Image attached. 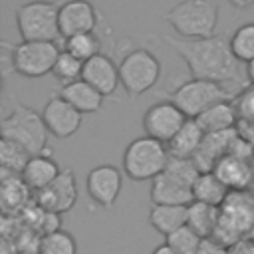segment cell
Instances as JSON below:
<instances>
[{
    "label": "cell",
    "instance_id": "f35d334b",
    "mask_svg": "<svg viewBox=\"0 0 254 254\" xmlns=\"http://www.w3.org/2000/svg\"><path fill=\"white\" fill-rule=\"evenodd\" d=\"M151 254H177V252H175V250H173V248H171V246L165 242V244H159V246H157V248H155Z\"/></svg>",
    "mask_w": 254,
    "mask_h": 254
},
{
    "label": "cell",
    "instance_id": "f1b7e54d",
    "mask_svg": "<svg viewBox=\"0 0 254 254\" xmlns=\"http://www.w3.org/2000/svg\"><path fill=\"white\" fill-rule=\"evenodd\" d=\"M230 50L238 62H254V22L242 24L230 36Z\"/></svg>",
    "mask_w": 254,
    "mask_h": 254
},
{
    "label": "cell",
    "instance_id": "d6986e66",
    "mask_svg": "<svg viewBox=\"0 0 254 254\" xmlns=\"http://www.w3.org/2000/svg\"><path fill=\"white\" fill-rule=\"evenodd\" d=\"M212 173L226 185L228 190H246L248 185L252 183V167L244 157H238L232 153L222 157L214 165Z\"/></svg>",
    "mask_w": 254,
    "mask_h": 254
},
{
    "label": "cell",
    "instance_id": "e575fe53",
    "mask_svg": "<svg viewBox=\"0 0 254 254\" xmlns=\"http://www.w3.org/2000/svg\"><path fill=\"white\" fill-rule=\"evenodd\" d=\"M196 254H228V246L210 236V238H202Z\"/></svg>",
    "mask_w": 254,
    "mask_h": 254
},
{
    "label": "cell",
    "instance_id": "d6a6232c",
    "mask_svg": "<svg viewBox=\"0 0 254 254\" xmlns=\"http://www.w3.org/2000/svg\"><path fill=\"white\" fill-rule=\"evenodd\" d=\"M165 171L189 187H192L202 173L198 169V165L194 163V159H185V157H171Z\"/></svg>",
    "mask_w": 254,
    "mask_h": 254
},
{
    "label": "cell",
    "instance_id": "277c9868",
    "mask_svg": "<svg viewBox=\"0 0 254 254\" xmlns=\"http://www.w3.org/2000/svg\"><path fill=\"white\" fill-rule=\"evenodd\" d=\"M169 149L153 137H137L123 151V173L131 181H153L169 165Z\"/></svg>",
    "mask_w": 254,
    "mask_h": 254
},
{
    "label": "cell",
    "instance_id": "ac0fdd59",
    "mask_svg": "<svg viewBox=\"0 0 254 254\" xmlns=\"http://www.w3.org/2000/svg\"><path fill=\"white\" fill-rule=\"evenodd\" d=\"M30 200H34V194H32L30 187L24 183V179L20 175L2 173V181H0V202H2V210L6 214L24 212L30 206Z\"/></svg>",
    "mask_w": 254,
    "mask_h": 254
},
{
    "label": "cell",
    "instance_id": "4316f807",
    "mask_svg": "<svg viewBox=\"0 0 254 254\" xmlns=\"http://www.w3.org/2000/svg\"><path fill=\"white\" fill-rule=\"evenodd\" d=\"M30 159H32V155L22 145H18L10 139H0V167H2V173L22 175V171L28 165Z\"/></svg>",
    "mask_w": 254,
    "mask_h": 254
},
{
    "label": "cell",
    "instance_id": "4fadbf2b",
    "mask_svg": "<svg viewBox=\"0 0 254 254\" xmlns=\"http://www.w3.org/2000/svg\"><path fill=\"white\" fill-rule=\"evenodd\" d=\"M40 113L44 117V123L48 127L50 135H54L58 139H67V137L75 135L79 131L81 119H83V115L58 93L46 101V105Z\"/></svg>",
    "mask_w": 254,
    "mask_h": 254
},
{
    "label": "cell",
    "instance_id": "8fae6325",
    "mask_svg": "<svg viewBox=\"0 0 254 254\" xmlns=\"http://www.w3.org/2000/svg\"><path fill=\"white\" fill-rule=\"evenodd\" d=\"M77 194L79 192H77L75 175L69 167H65V169H62V173L58 175V179L54 183H50L46 189L34 192V202L48 212L64 214L75 206Z\"/></svg>",
    "mask_w": 254,
    "mask_h": 254
},
{
    "label": "cell",
    "instance_id": "f546056e",
    "mask_svg": "<svg viewBox=\"0 0 254 254\" xmlns=\"http://www.w3.org/2000/svg\"><path fill=\"white\" fill-rule=\"evenodd\" d=\"M38 254H77V242L71 232L60 228L40 238Z\"/></svg>",
    "mask_w": 254,
    "mask_h": 254
},
{
    "label": "cell",
    "instance_id": "7c38bea8",
    "mask_svg": "<svg viewBox=\"0 0 254 254\" xmlns=\"http://www.w3.org/2000/svg\"><path fill=\"white\" fill-rule=\"evenodd\" d=\"M121 187H123V173L113 165H97L85 177V190L89 198L103 208H111L115 204Z\"/></svg>",
    "mask_w": 254,
    "mask_h": 254
},
{
    "label": "cell",
    "instance_id": "4dcf8cb0",
    "mask_svg": "<svg viewBox=\"0 0 254 254\" xmlns=\"http://www.w3.org/2000/svg\"><path fill=\"white\" fill-rule=\"evenodd\" d=\"M83 64H85V62H81V60H77L75 56H71L69 52L62 50L60 56H58V62H56L52 73H54V77H56L62 85H65V83H71V81H75V79H81Z\"/></svg>",
    "mask_w": 254,
    "mask_h": 254
},
{
    "label": "cell",
    "instance_id": "ab89813d",
    "mask_svg": "<svg viewBox=\"0 0 254 254\" xmlns=\"http://www.w3.org/2000/svg\"><path fill=\"white\" fill-rule=\"evenodd\" d=\"M248 75H250V79L254 81V62H252V64H248Z\"/></svg>",
    "mask_w": 254,
    "mask_h": 254
},
{
    "label": "cell",
    "instance_id": "44dd1931",
    "mask_svg": "<svg viewBox=\"0 0 254 254\" xmlns=\"http://www.w3.org/2000/svg\"><path fill=\"white\" fill-rule=\"evenodd\" d=\"M60 173H62V167L46 153V155H34L24 167L20 177L24 179V183L30 187L32 192H38L46 189L50 183H54Z\"/></svg>",
    "mask_w": 254,
    "mask_h": 254
},
{
    "label": "cell",
    "instance_id": "2e32d148",
    "mask_svg": "<svg viewBox=\"0 0 254 254\" xmlns=\"http://www.w3.org/2000/svg\"><path fill=\"white\" fill-rule=\"evenodd\" d=\"M238 141V135H236V129H230V131H222V133H210V135H204V141L200 145V149L196 151V155L192 157L194 163L198 165V169L202 173H212L214 165L230 155L234 151V145Z\"/></svg>",
    "mask_w": 254,
    "mask_h": 254
},
{
    "label": "cell",
    "instance_id": "ba28073f",
    "mask_svg": "<svg viewBox=\"0 0 254 254\" xmlns=\"http://www.w3.org/2000/svg\"><path fill=\"white\" fill-rule=\"evenodd\" d=\"M161 77L159 58L145 48L127 52L119 62V81L127 95L139 97L153 89Z\"/></svg>",
    "mask_w": 254,
    "mask_h": 254
},
{
    "label": "cell",
    "instance_id": "5bb4252c",
    "mask_svg": "<svg viewBox=\"0 0 254 254\" xmlns=\"http://www.w3.org/2000/svg\"><path fill=\"white\" fill-rule=\"evenodd\" d=\"M60 34L71 38L85 32H95L99 24V12L89 0H67L60 6Z\"/></svg>",
    "mask_w": 254,
    "mask_h": 254
},
{
    "label": "cell",
    "instance_id": "5b68a950",
    "mask_svg": "<svg viewBox=\"0 0 254 254\" xmlns=\"http://www.w3.org/2000/svg\"><path fill=\"white\" fill-rule=\"evenodd\" d=\"M60 6L52 0H30L16 8V28L22 42H56L60 34Z\"/></svg>",
    "mask_w": 254,
    "mask_h": 254
},
{
    "label": "cell",
    "instance_id": "7a4b0ae2",
    "mask_svg": "<svg viewBox=\"0 0 254 254\" xmlns=\"http://www.w3.org/2000/svg\"><path fill=\"white\" fill-rule=\"evenodd\" d=\"M8 101H10V111L2 117V123H0L2 139H10L22 145L32 157L50 153L48 149L50 131L44 123L42 113L24 105L16 97H10Z\"/></svg>",
    "mask_w": 254,
    "mask_h": 254
},
{
    "label": "cell",
    "instance_id": "e0dca14e",
    "mask_svg": "<svg viewBox=\"0 0 254 254\" xmlns=\"http://www.w3.org/2000/svg\"><path fill=\"white\" fill-rule=\"evenodd\" d=\"M149 196H151L153 204H177V206L181 204V206H189L194 200L192 187L181 183L179 179H175L167 171L151 181Z\"/></svg>",
    "mask_w": 254,
    "mask_h": 254
},
{
    "label": "cell",
    "instance_id": "d590c367",
    "mask_svg": "<svg viewBox=\"0 0 254 254\" xmlns=\"http://www.w3.org/2000/svg\"><path fill=\"white\" fill-rule=\"evenodd\" d=\"M12 46H14V44H8V42H2V46H0V54H2V73H4V77H8L10 71H14Z\"/></svg>",
    "mask_w": 254,
    "mask_h": 254
},
{
    "label": "cell",
    "instance_id": "3957f363",
    "mask_svg": "<svg viewBox=\"0 0 254 254\" xmlns=\"http://www.w3.org/2000/svg\"><path fill=\"white\" fill-rule=\"evenodd\" d=\"M218 0H181L165 14V22L183 40L212 38L218 26Z\"/></svg>",
    "mask_w": 254,
    "mask_h": 254
},
{
    "label": "cell",
    "instance_id": "d4e9b609",
    "mask_svg": "<svg viewBox=\"0 0 254 254\" xmlns=\"http://www.w3.org/2000/svg\"><path fill=\"white\" fill-rule=\"evenodd\" d=\"M218 216H220V206H212V204L192 200L189 204L187 224L196 234H200L202 238H210V236H214V230L218 226Z\"/></svg>",
    "mask_w": 254,
    "mask_h": 254
},
{
    "label": "cell",
    "instance_id": "836d02e7",
    "mask_svg": "<svg viewBox=\"0 0 254 254\" xmlns=\"http://www.w3.org/2000/svg\"><path fill=\"white\" fill-rule=\"evenodd\" d=\"M234 105H236L238 115H242L246 119H254V85L240 91L238 97L234 99Z\"/></svg>",
    "mask_w": 254,
    "mask_h": 254
},
{
    "label": "cell",
    "instance_id": "484cf974",
    "mask_svg": "<svg viewBox=\"0 0 254 254\" xmlns=\"http://www.w3.org/2000/svg\"><path fill=\"white\" fill-rule=\"evenodd\" d=\"M228 194H230V190L214 173H200V177L192 185V196L196 202L222 206V202L226 200Z\"/></svg>",
    "mask_w": 254,
    "mask_h": 254
},
{
    "label": "cell",
    "instance_id": "7402d4cb",
    "mask_svg": "<svg viewBox=\"0 0 254 254\" xmlns=\"http://www.w3.org/2000/svg\"><path fill=\"white\" fill-rule=\"evenodd\" d=\"M189 218V206H177V204H153L149 210V224L163 234L165 238L179 228L187 226Z\"/></svg>",
    "mask_w": 254,
    "mask_h": 254
},
{
    "label": "cell",
    "instance_id": "60d3db41",
    "mask_svg": "<svg viewBox=\"0 0 254 254\" xmlns=\"http://www.w3.org/2000/svg\"><path fill=\"white\" fill-rule=\"evenodd\" d=\"M248 236H250V238L254 240V226H252V230H250V234H248Z\"/></svg>",
    "mask_w": 254,
    "mask_h": 254
},
{
    "label": "cell",
    "instance_id": "8d00e7d4",
    "mask_svg": "<svg viewBox=\"0 0 254 254\" xmlns=\"http://www.w3.org/2000/svg\"><path fill=\"white\" fill-rule=\"evenodd\" d=\"M228 254H254V240L250 236H244L228 246Z\"/></svg>",
    "mask_w": 254,
    "mask_h": 254
},
{
    "label": "cell",
    "instance_id": "603a6c76",
    "mask_svg": "<svg viewBox=\"0 0 254 254\" xmlns=\"http://www.w3.org/2000/svg\"><path fill=\"white\" fill-rule=\"evenodd\" d=\"M236 121H238V111L232 101H220L196 117V123L200 125L204 135L230 131V129H234Z\"/></svg>",
    "mask_w": 254,
    "mask_h": 254
},
{
    "label": "cell",
    "instance_id": "cb8c5ba5",
    "mask_svg": "<svg viewBox=\"0 0 254 254\" xmlns=\"http://www.w3.org/2000/svg\"><path fill=\"white\" fill-rule=\"evenodd\" d=\"M204 141V131L200 129V125L196 123V119H189L183 129L167 143L169 155L171 157H185V159H192L196 155V151L200 149Z\"/></svg>",
    "mask_w": 254,
    "mask_h": 254
},
{
    "label": "cell",
    "instance_id": "74e56055",
    "mask_svg": "<svg viewBox=\"0 0 254 254\" xmlns=\"http://www.w3.org/2000/svg\"><path fill=\"white\" fill-rule=\"evenodd\" d=\"M228 4H230V6H234V8H238V10H244V8L252 6V4H254V0H228Z\"/></svg>",
    "mask_w": 254,
    "mask_h": 254
},
{
    "label": "cell",
    "instance_id": "9c48e42d",
    "mask_svg": "<svg viewBox=\"0 0 254 254\" xmlns=\"http://www.w3.org/2000/svg\"><path fill=\"white\" fill-rule=\"evenodd\" d=\"M56 42H20L12 46L14 73L28 79H38L54 71L60 56Z\"/></svg>",
    "mask_w": 254,
    "mask_h": 254
},
{
    "label": "cell",
    "instance_id": "30bf717a",
    "mask_svg": "<svg viewBox=\"0 0 254 254\" xmlns=\"http://www.w3.org/2000/svg\"><path fill=\"white\" fill-rule=\"evenodd\" d=\"M189 121V117L171 101H157L153 105H149L141 117V125L147 137H153L161 143H169L181 129L183 125Z\"/></svg>",
    "mask_w": 254,
    "mask_h": 254
},
{
    "label": "cell",
    "instance_id": "1f68e13d",
    "mask_svg": "<svg viewBox=\"0 0 254 254\" xmlns=\"http://www.w3.org/2000/svg\"><path fill=\"white\" fill-rule=\"evenodd\" d=\"M165 242L177 252V254H196L198 252V246L202 242V236L196 234L189 224L179 228L177 232L169 234L165 238Z\"/></svg>",
    "mask_w": 254,
    "mask_h": 254
},
{
    "label": "cell",
    "instance_id": "6da1fadb",
    "mask_svg": "<svg viewBox=\"0 0 254 254\" xmlns=\"http://www.w3.org/2000/svg\"><path fill=\"white\" fill-rule=\"evenodd\" d=\"M165 42L187 64L189 71L196 79H208L218 83H232L242 79L238 60L230 50V40L222 36L202 40H183L179 36H165Z\"/></svg>",
    "mask_w": 254,
    "mask_h": 254
},
{
    "label": "cell",
    "instance_id": "8992f818",
    "mask_svg": "<svg viewBox=\"0 0 254 254\" xmlns=\"http://www.w3.org/2000/svg\"><path fill=\"white\" fill-rule=\"evenodd\" d=\"M234 95L232 91L226 87V83H218V81H208V79H196L190 77L187 81H183L181 85H177L171 91V101L189 117V119H196L198 115H202L208 107L220 103V101H230Z\"/></svg>",
    "mask_w": 254,
    "mask_h": 254
},
{
    "label": "cell",
    "instance_id": "83f0119b",
    "mask_svg": "<svg viewBox=\"0 0 254 254\" xmlns=\"http://www.w3.org/2000/svg\"><path fill=\"white\" fill-rule=\"evenodd\" d=\"M64 50L69 52L71 56H75L77 60L87 62V60L95 58L97 54H101V40L97 38L95 32L77 34V36L64 40Z\"/></svg>",
    "mask_w": 254,
    "mask_h": 254
},
{
    "label": "cell",
    "instance_id": "9a60e30c",
    "mask_svg": "<svg viewBox=\"0 0 254 254\" xmlns=\"http://www.w3.org/2000/svg\"><path fill=\"white\" fill-rule=\"evenodd\" d=\"M81 79H85L89 85H93L103 97H109L115 93L119 81V64H115L109 56L97 54L95 58L87 60L83 64Z\"/></svg>",
    "mask_w": 254,
    "mask_h": 254
},
{
    "label": "cell",
    "instance_id": "ffe728a7",
    "mask_svg": "<svg viewBox=\"0 0 254 254\" xmlns=\"http://www.w3.org/2000/svg\"><path fill=\"white\" fill-rule=\"evenodd\" d=\"M58 95H62L67 103H71L81 115L85 113H97L103 107V95L89 85L85 79H75L71 83H65L60 87Z\"/></svg>",
    "mask_w": 254,
    "mask_h": 254
},
{
    "label": "cell",
    "instance_id": "52a82bcc",
    "mask_svg": "<svg viewBox=\"0 0 254 254\" xmlns=\"http://www.w3.org/2000/svg\"><path fill=\"white\" fill-rule=\"evenodd\" d=\"M252 226H254V196L248 190H230V194L220 206L218 226L212 238L230 246L232 242L248 236Z\"/></svg>",
    "mask_w": 254,
    "mask_h": 254
}]
</instances>
